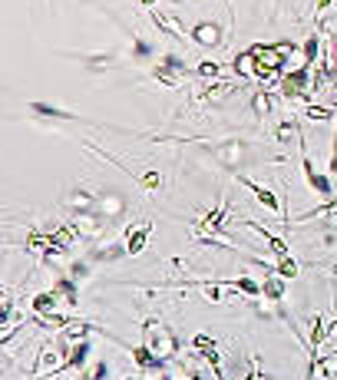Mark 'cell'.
I'll return each instance as SVG.
<instances>
[{"label": "cell", "mask_w": 337, "mask_h": 380, "mask_svg": "<svg viewBox=\"0 0 337 380\" xmlns=\"http://www.w3.org/2000/svg\"><path fill=\"white\" fill-rule=\"evenodd\" d=\"M142 344L153 350L155 357H163L165 364L179 354V337L172 334V327L159 321V317H146L142 321Z\"/></svg>", "instance_id": "cell-1"}, {"label": "cell", "mask_w": 337, "mask_h": 380, "mask_svg": "<svg viewBox=\"0 0 337 380\" xmlns=\"http://www.w3.org/2000/svg\"><path fill=\"white\" fill-rule=\"evenodd\" d=\"M251 56V70H255V80H261V83H281L284 76V60L281 53H278V46H268V44H255L248 50Z\"/></svg>", "instance_id": "cell-2"}, {"label": "cell", "mask_w": 337, "mask_h": 380, "mask_svg": "<svg viewBox=\"0 0 337 380\" xmlns=\"http://www.w3.org/2000/svg\"><path fill=\"white\" fill-rule=\"evenodd\" d=\"M301 169H305V179H307V185L314 189L317 196L324 198V202H331V198H337L334 196V182H331V175H324L321 169L314 165V159L307 156V149L301 146Z\"/></svg>", "instance_id": "cell-3"}, {"label": "cell", "mask_w": 337, "mask_h": 380, "mask_svg": "<svg viewBox=\"0 0 337 380\" xmlns=\"http://www.w3.org/2000/svg\"><path fill=\"white\" fill-rule=\"evenodd\" d=\"M278 87H281L284 99H305L311 89V66H298L291 73H284Z\"/></svg>", "instance_id": "cell-4"}, {"label": "cell", "mask_w": 337, "mask_h": 380, "mask_svg": "<svg viewBox=\"0 0 337 380\" xmlns=\"http://www.w3.org/2000/svg\"><path fill=\"white\" fill-rule=\"evenodd\" d=\"M103 222H120L122 215H126V198L120 196V192H103V196H96V208H93Z\"/></svg>", "instance_id": "cell-5"}, {"label": "cell", "mask_w": 337, "mask_h": 380, "mask_svg": "<svg viewBox=\"0 0 337 380\" xmlns=\"http://www.w3.org/2000/svg\"><path fill=\"white\" fill-rule=\"evenodd\" d=\"M70 225L77 228L80 239L96 241V239H103V232H106L109 222H103V218H99L96 212H80V215H73V222H70Z\"/></svg>", "instance_id": "cell-6"}, {"label": "cell", "mask_w": 337, "mask_h": 380, "mask_svg": "<svg viewBox=\"0 0 337 380\" xmlns=\"http://www.w3.org/2000/svg\"><path fill=\"white\" fill-rule=\"evenodd\" d=\"M222 23H215V20H202V23H196L192 27V44L196 46H202V50H212V46H218L225 37H222Z\"/></svg>", "instance_id": "cell-7"}, {"label": "cell", "mask_w": 337, "mask_h": 380, "mask_svg": "<svg viewBox=\"0 0 337 380\" xmlns=\"http://www.w3.org/2000/svg\"><path fill=\"white\" fill-rule=\"evenodd\" d=\"M153 20H155V27H159L165 37H175V40H192V30H185L182 20L172 17V13H159V11H155Z\"/></svg>", "instance_id": "cell-8"}, {"label": "cell", "mask_w": 337, "mask_h": 380, "mask_svg": "<svg viewBox=\"0 0 337 380\" xmlns=\"http://www.w3.org/2000/svg\"><path fill=\"white\" fill-rule=\"evenodd\" d=\"M63 205L70 208L73 215H80V212H93V208H96V196H93V189H73V192L63 198Z\"/></svg>", "instance_id": "cell-9"}, {"label": "cell", "mask_w": 337, "mask_h": 380, "mask_svg": "<svg viewBox=\"0 0 337 380\" xmlns=\"http://www.w3.org/2000/svg\"><path fill=\"white\" fill-rule=\"evenodd\" d=\"M30 308L37 317H50V315H60V294L56 291H40L30 298Z\"/></svg>", "instance_id": "cell-10"}, {"label": "cell", "mask_w": 337, "mask_h": 380, "mask_svg": "<svg viewBox=\"0 0 337 380\" xmlns=\"http://www.w3.org/2000/svg\"><path fill=\"white\" fill-rule=\"evenodd\" d=\"M80 235H77V228L73 225H60V228H53L50 232V245H53V255L50 258H56V255H66V251L73 248V241H77Z\"/></svg>", "instance_id": "cell-11"}, {"label": "cell", "mask_w": 337, "mask_h": 380, "mask_svg": "<svg viewBox=\"0 0 337 380\" xmlns=\"http://www.w3.org/2000/svg\"><path fill=\"white\" fill-rule=\"evenodd\" d=\"M235 83H229V80H215V83H208L205 89H202V103H212V106H215V103H225V99H231L235 96Z\"/></svg>", "instance_id": "cell-12"}, {"label": "cell", "mask_w": 337, "mask_h": 380, "mask_svg": "<svg viewBox=\"0 0 337 380\" xmlns=\"http://www.w3.org/2000/svg\"><path fill=\"white\" fill-rule=\"evenodd\" d=\"M129 354H132V360L139 364V370H146V374H159V370L165 367V360L155 357V354L146 348V344H139V348H129Z\"/></svg>", "instance_id": "cell-13"}, {"label": "cell", "mask_w": 337, "mask_h": 380, "mask_svg": "<svg viewBox=\"0 0 337 380\" xmlns=\"http://www.w3.org/2000/svg\"><path fill=\"white\" fill-rule=\"evenodd\" d=\"M245 142H225V146H218V163L222 165H229V169H239L241 163H245Z\"/></svg>", "instance_id": "cell-14"}, {"label": "cell", "mask_w": 337, "mask_h": 380, "mask_svg": "<svg viewBox=\"0 0 337 380\" xmlns=\"http://www.w3.org/2000/svg\"><path fill=\"white\" fill-rule=\"evenodd\" d=\"M241 182L248 185L251 192H255V198H258V202H261L265 208H268L272 215H281V202H278V196H274L272 189H265V185H258L255 179H245V175H241Z\"/></svg>", "instance_id": "cell-15"}, {"label": "cell", "mask_w": 337, "mask_h": 380, "mask_svg": "<svg viewBox=\"0 0 337 380\" xmlns=\"http://www.w3.org/2000/svg\"><path fill=\"white\" fill-rule=\"evenodd\" d=\"M261 298H265V301H272V304H281L284 301V278L281 274H268V278H265V284H261Z\"/></svg>", "instance_id": "cell-16"}, {"label": "cell", "mask_w": 337, "mask_h": 380, "mask_svg": "<svg viewBox=\"0 0 337 380\" xmlns=\"http://www.w3.org/2000/svg\"><path fill=\"white\" fill-rule=\"evenodd\" d=\"M149 232H153V222H142L139 228H132V232H129V239H126V251H129V255H139V251H146Z\"/></svg>", "instance_id": "cell-17"}, {"label": "cell", "mask_w": 337, "mask_h": 380, "mask_svg": "<svg viewBox=\"0 0 337 380\" xmlns=\"http://www.w3.org/2000/svg\"><path fill=\"white\" fill-rule=\"evenodd\" d=\"M229 288L231 284H222V281H198V291H202V298H205L208 304L229 301Z\"/></svg>", "instance_id": "cell-18"}, {"label": "cell", "mask_w": 337, "mask_h": 380, "mask_svg": "<svg viewBox=\"0 0 337 380\" xmlns=\"http://www.w3.org/2000/svg\"><path fill=\"white\" fill-rule=\"evenodd\" d=\"M251 113H255L258 120H265V116L274 113V99L268 89H255V93H251Z\"/></svg>", "instance_id": "cell-19"}, {"label": "cell", "mask_w": 337, "mask_h": 380, "mask_svg": "<svg viewBox=\"0 0 337 380\" xmlns=\"http://www.w3.org/2000/svg\"><path fill=\"white\" fill-rule=\"evenodd\" d=\"M53 291L63 298L66 304H80V294H77V278H70V274H60L56 278V284H53Z\"/></svg>", "instance_id": "cell-20"}, {"label": "cell", "mask_w": 337, "mask_h": 380, "mask_svg": "<svg viewBox=\"0 0 337 380\" xmlns=\"http://www.w3.org/2000/svg\"><path fill=\"white\" fill-rule=\"evenodd\" d=\"M122 255H129V251H126V245L113 241V245H103V248H93V251H89V261H120Z\"/></svg>", "instance_id": "cell-21"}, {"label": "cell", "mask_w": 337, "mask_h": 380, "mask_svg": "<svg viewBox=\"0 0 337 380\" xmlns=\"http://www.w3.org/2000/svg\"><path fill=\"white\" fill-rule=\"evenodd\" d=\"M30 113L33 116H40V120H77L73 113L56 109V106H46V103H30Z\"/></svg>", "instance_id": "cell-22"}, {"label": "cell", "mask_w": 337, "mask_h": 380, "mask_svg": "<svg viewBox=\"0 0 337 380\" xmlns=\"http://www.w3.org/2000/svg\"><path fill=\"white\" fill-rule=\"evenodd\" d=\"M317 53H321V37H317V33H311V37L305 40V46H301V66L321 63V60H317Z\"/></svg>", "instance_id": "cell-23"}, {"label": "cell", "mask_w": 337, "mask_h": 380, "mask_svg": "<svg viewBox=\"0 0 337 380\" xmlns=\"http://www.w3.org/2000/svg\"><path fill=\"white\" fill-rule=\"evenodd\" d=\"M274 274H281L284 281H291V278L301 274V265H298L291 255H284V258H278V265H274Z\"/></svg>", "instance_id": "cell-24"}, {"label": "cell", "mask_w": 337, "mask_h": 380, "mask_svg": "<svg viewBox=\"0 0 337 380\" xmlns=\"http://www.w3.org/2000/svg\"><path fill=\"white\" fill-rule=\"evenodd\" d=\"M89 331H93V324H87V321H70V327H63V334L77 344V341H87Z\"/></svg>", "instance_id": "cell-25"}, {"label": "cell", "mask_w": 337, "mask_h": 380, "mask_svg": "<svg viewBox=\"0 0 337 380\" xmlns=\"http://www.w3.org/2000/svg\"><path fill=\"white\" fill-rule=\"evenodd\" d=\"M113 63H116V56H113V53L87 56V70H89V73H103V70H109Z\"/></svg>", "instance_id": "cell-26"}, {"label": "cell", "mask_w": 337, "mask_h": 380, "mask_svg": "<svg viewBox=\"0 0 337 380\" xmlns=\"http://www.w3.org/2000/svg\"><path fill=\"white\" fill-rule=\"evenodd\" d=\"M231 288H235V291H241V294H251V298H258L261 294V284L255 281V278H248V274H245V278H235V281H229Z\"/></svg>", "instance_id": "cell-27"}, {"label": "cell", "mask_w": 337, "mask_h": 380, "mask_svg": "<svg viewBox=\"0 0 337 380\" xmlns=\"http://www.w3.org/2000/svg\"><path fill=\"white\" fill-rule=\"evenodd\" d=\"M196 76L218 80V76H222V63H215V60H198V63H196Z\"/></svg>", "instance_id": "cell-28"}, {"label": "cell", "mask_w": 337, "mask_h": 380, "mask_svg": "<svg viewBox=\"0 0 337 380\" xmlns=\"http://www.w3.org/2000/svg\"><path fill=\"white\" fill-rule=\"evenodd\" d=\"M153 53H155V46L149 44V40H136V44H132V56H136V60H139V63H146V60H153Z\"/></svg>", "instance_id": "cell-29"}, {"label": "cell", "mask_w": 337, "mask_h": 380, "mask_svg": "<svg viewBox=\"0 0 337 380\" xmlns=\"http://www.w3.org/2000/svg\"><path fill=\"white\" fill-rule=\"evenodd\" d=\"M305 116H307L311 122H334V120H337V116H334V113H331L327 106H307Z\"/></svg>", "instance_id": "cell-30"}, {"label": "cell", "mask_w": 337, "mask_h": 380, "mask_svg": "<svg viewBox=\"0 0 337 380\" xmlns=\"http://www.w3.org/2000/svg\"><path fill=\"white\" fill-rule=\"evenodd\" d=\"M231 66H235V73H239V76H255V70H251V56H248V50L235 56V60H231Z\"/></svg>", "instance_id": "cell-31"}, {"label": "cell", "mask_w": 337, "mask_h": 380, "mask_svg": "<svg viewBox=\"0 0 337 380\" xmlns=\"http://www.w3.org/2000/svg\"><path fill=\"white\" fill-rule=\"evenodd\" d=\"M66 274H70V278H77V281L89 278V261H73V265L66 268Z\"/></svg>", "instance_id": "cell-32"}, {"label": "cell", "mask_w": 337, "mask_h": 380, "mask_svg": "<svg viewBox=\"0 0 337 380\" xmlns=\"http://www.w3.org/2000/svg\"><path fill=\"white\" fill-rule=\"evenodd\" d=\"M139 182H142V189H159V182H163V179H159V172H155V169H146Z\"/></svg>", "instance_id": "cell-33"}, {"label": "cell", "mask_w": 337, "mask_h": 380, "mask_svg": "<svg viewBox=\"0 0 337 380\" xmlns=\"http://www.w3.org/2000/svg\"><path fill=\"white\" fill-rule=\"evenodd\" d=\"M331 175H337V120H334V149H331V163H327Z\"/></svg>", "instance_id": "cell-34"}, {"label": "cell", "mask_w": 337, "mask_h": 380, "mask_svg": "<svg viewBox=\"0 0 337 380\" xmlns=\"http://www.w3.org/2000/svg\"><path fill=\"white\" fill-rule=\"evenodd\" d=\"M314 7H317V11H327V7H331V0H314Z\"/></svg>", "instance_id": "cell-35"}, {"label": "cell", "mask_w": 337, "mask_h": 380, "mask_svg": "<svg viewBox=\"0 0 337 380\" xmlns=\"http://www.w3.org/2000/svg\"><path fill=\"white\" fill-rule=\"evenodd\" d=\"M142 7H155V4H159V0H139Z\"/></svg>", "instance_id": "cell-36"}, {"label": "cell", "mask_w": 337, "mask_h": 380, "mask_svg": "<svg viewBox=\"0 0 337 380\" xmlns=\"http://www.w3.org/2000/svg\"><path fill=\"white\" fill-rule=\"evenodd\" d=\"M331 89H334V93H337V80H334V83H331Z\"/></svg>", "instance_id": "cell-37"}, {"label": "cell", "mask_w": 337, "mask_h": 380, "mask_svg": "<svg viewBox=\"0 0 337 380\" xmlns=\"http://www.w3.org/2000/svg\"><path fill=\"white\" fill-rule=\"evenodd\" d=\"M126 380H132V377H126Z\"/></svg>", "instance_id": "cell-38"}]
</instances>
